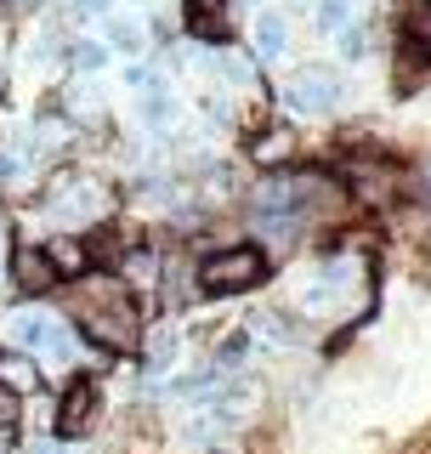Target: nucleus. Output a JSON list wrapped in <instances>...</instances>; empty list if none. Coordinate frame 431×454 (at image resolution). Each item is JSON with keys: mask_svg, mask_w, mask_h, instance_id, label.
Instances as JSON below:
<instances>
[{"mask_svg": "<svg viewBox=\"0 0 431 454\" xmlns=\"http://www.w3.org/2000/svg\"><path fill=\"white\" fill-rule=\"evenodd\" d=\"M68 68H74V74H103V68H108V46H103V40H74V46H68Z\"/></svg>", "mask_w": 431, "mask_h": 454, "instance_id": "obj_11", "label": "nucleus"}, {"mask_svg": "<svg viewBox=\"0 0 431 454\" xmlns=\"http://www.w3.org/2000/svg\"><path fill=\"white\" fill-rule=\"evenodd\" d=\"M91 415H97V380L91 375H80V380H68V392H63V403H57V432L63 437H80V432H91Z\"/></svg>", "mask_w": 431, "mask_h": 454, "instance_id": "obj_4", "label": "nucleus"}, {"mask_svg": "<svg viewBox=\"0 0 431 454\" xmlns=\"http://www.w3.org/2000/svg\"><path fill=\"white\" fill-rule=\"evenodd\" d=\"M131 6H148V0H131Z\"/></svg>", "mask_w": 431, "mask_h": 454, "instance_id": "obj_22", "label": "nucleus"}, {"mask_svg": "<svg viewBox=\"0 0 431 454\" xmlns=\"http://www.w3.org/2000/svg\"><path fill=\"white\" fill-rule=\"evenodd\" d=\"M125 85H131V91H153V85H160V74H153L148 63H125Z\"/></svg>", "mask_w": 431, "mask_h": 454, "instance_id": "obj_17", "label": "nucleus"}, {"mask_svg": "<svg viewBox=\"0 0 431 454\" xmlns=\"http://www.w3.org/2000/svg\"><path fill=\"white\" fill-rule=\"evenodd\" d=\"M74 12H85V18H103L108 0H74Z\"/></svg>", "mask_w": 431, "mask_h": 454, "instance_id": "obj_20", "label": "nucleus"}, {"mask_svg": "<svg viewBox=\"0 0 431 454\" xmlns=\"http://www.w3.org/2000/svg\"><path fill=\"white\" fill-rule=\"evenodd\" d=\"M255 330H262L267 340H278V347H290V340H301V335H295V324L284 318V312H262V318H255Z\"/></svg>", "mask_w": 431, "mask_h": 454, "instance_id": "obj_13", "label": "nucleus"}, {"mask_svg": "<svg viewBox=\"0 0 431 454\" xmlns=\"http://www.w3.org/2000/svg\"><path fill=\"white\" fill-rule=\"evenodd\" d=\"M137 114H142V125L148 131H165V125H176V97L165 91V85H153V91H142V103H137Z\"/></svg>", "mask_w": 431, "mask_h": 454, "instance_id": "obj_10", "label": "nucleus"}, {"mask_svg": "<svg viewBox=\"0 0 431 454\" xmlns=\"http://www.w3.org/2000/svg\"><path fill=\"white\" fill-rule=\"evenodd\" d=\"M103 46L108 51H125L137 63V57L148 51V28H142L137 18H108V40H103Z\"/></svg>", "mask_w": 431, "mask_h": 454, "instance_id": "obj_9", "label": "nucleus"}, {"mask_svg": "<svg viewBox=\"0 0 431 454\" xmlns=\"http://www.w3.org/2000/svg\"><path fill=\"white\" fill-rule=\"evenodd\" d=\"M12 278L23 284V290H57V284H63V273H57L51 267V255H46V245H18L12 250Z\"/></svg>", "mask_w": 431, "mask_h": 454, "instance_id": "obj_5", "label": "nucleus"}, {"mask_svg": "<svg viewBox=\"0 0 431 454\" xmlns=\"http://www.w3.org/2000/svg\"><path fill=\"white\" fill-rule=\"evenodd\" d=\"M170 358H176V330H160L148 340V369H165Z\"/></svg>", "mask_w": 431, "mask_h": 454, "instance_id": "obj_15", "label": "nucleus"}, {"mask_svg": "<svg viewBox=\"0 0 431 454\" xmlns=\"http://www.w3.org/2000/svg\"><path fill=\"white\" fill-rule=\"evenodd\" d=\"M409 35L420 40V46H431V0H414L409 6Z\"/></svg>", "mask_w": 431, "mask_h": 454, "instance_id": "obj_16", "label": "nucleus"}, {"mask_svg": "<svg viewBox=\"0 0 431 454\" xmlns=\"http://www.w3.org/2000/svg\"><path fill=\"white\" fill-rule=\"evenodd\" d=\"M284 153H290V137H284V131H272V137L255 142V160H284Z\"/></svg>", "mask_w": 431, "mask_h": 454, "instance_id": "obj_19", "label": "nucleus"}, {"mask_svg": "<svg viewBox=\"0 0 431 454\" xmlns=\"http://www.w3.org/2000/svg\"><path fill=\"white\" fill-rule=\"evenodd\" d=\"M267 278V255L255 245H227L199 262V290L205 295H244Z\"/></svg>", "mask_w": 431, "mask_h": 454, "instance_id": "obj_2", "label": "nucleus"}, {"mask_svg": "<svg viewBox=\"0 0 431 454\" xmlns=\"http://www.w3.org/2000/svg\"><path fill=\"white\" fill-rule=\"evenodd\" d=\"M0 387L6 392H35L40 387V358H28V352H0Z\"/></svg>", "mask_w": 431, "mask_h": 454, "instance_id": "obj_7", "label": "nucleus"}, {"mask_svg": "<svg viewBox=\"0 0 431 454\" xmlns=\"http://www.w3.org/2000/svg\"><path fill=\"white\" fill-rule=\"evenodd\" d=\"M6 330H12V340H18V352H28V358H35V352L51 347V335L63 330V324H57L51 312H40V307H18Z\"/></svg>", "mask_w": 431, "mask_h": 454, "instance_id": "obj_6", "label": "nucleus"}, {"mask_svg": "<svg viewBox=\"0 0 431 454\" xmlns=\"http://www.w3.org/2000/svg\"><path fill=\"white\" fill-rule=\"evenodd\" d=\"M0 454H12V432H0Z\"/></svg>", "mask_w": 431, "mask_h": 454, "instance_id": "obj_21", "label": "nucleus"}, {"mask_svg": "<svg viewBox=\"0 0 431 454\" xmlns=\"http://www.w3.org/2000/svg\"><path fill=\"white\" fill-rule=\"evenodd\" d=\"M335 40H341V57H347V63H357V57H369V28H364V23H347Z\"/></svg>", "mask_w": 431, "mask_h": 454, "instance_id": "obj_14", "label": "nucleus"}, {"mask_svg": "<svg viewBox=\"0 0 431 454\" xmlns=\"http://www.w3.org/2000/svg\"><path fill=\"white\" fill-rule=\"evenodd\" d=\"M352 23V0H318V28L324 35H341Z\"/></svg>", "mask_w": 431, "mask_h": 454, "instance_id": "obj_12", "label": "nucleus"}, {"mask_svg": "<svg viewBox=\"0 0 431 454\" xmlns=\"http://www.w3.org/2000/svg\"><path fill=\"white\" fill-rule=\"evenodd\" d=\"M74 307H80V330L91 335L97 347L125 352V347H137V340H142V312H137L131 295H125V284H114V278H85Z\"/></svg>", "mask_w": 431, "mask_h": 454, "instance_id": "obj_1", "label": "nucleus"}, {"mask_svg": "<svg viewBox=\"0 0 431 454\" xmlns=\"http://www.w3.org/2000/svg\"><path fill=\"white\" fill-rule=\"evenodd\" d=\"M18 415H23V397L0 387V432H12V426H18Z\"/></svg>", "mask_w": 431, "mask_h": 454, "instance_id": "obj_18", "label": "nucleus"}, {"mask_svg": "<svg viewBox=\"0 0 431 454\" xmlns=\"http://www.w3.org/2000/svg\"><path fill=\"white\" fill-rule=\"evenodd\" d=\"M284 46H290L284 18H278V12H255V57H262V63H278Z\"/></svg>", "mask_w": 431, "mask_h": 454, "instance_id": "obj_8", "label": "nucleus"}, {"mask_svg": "<svg viewBox=\"0 0 431 454\" xmlns=\"http://www.w3.org/2000/svg\"><path fill=\"white\" fill-rule=\"evenodd\" d=\"M284 97H290L295 114H329L341 103V74H329V68H301Z\"/></svg>", "mask_w": 431, "mask_h": 454, "instance_id": "obj_3", "label": "nucleus"}]
</instances>
